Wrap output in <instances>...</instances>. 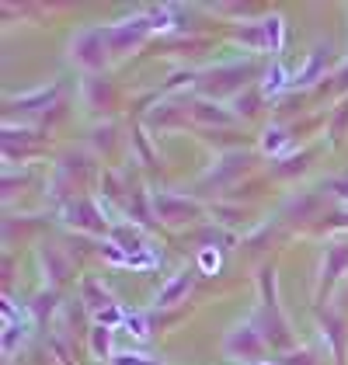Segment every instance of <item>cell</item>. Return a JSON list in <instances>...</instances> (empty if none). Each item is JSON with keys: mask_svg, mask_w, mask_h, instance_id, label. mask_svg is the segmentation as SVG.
Segmentation results:
<instances>
[{"mask_svg": "<svg viewBox=\"0 0 348 365\" xmlns=\"http://www.w3.org/2000/svg\"><path fill=\"white\" fill-rule=\"evenodd\" d=\"M192 285H195V268H181L178 275H174L160 292H157V299H153V307L157 309H168L174 307V303H181L188 292H192Z\"/></svg>", "mask_w": 348, "mask_h": 365, "instance_id": "cell-9", "label": "cell"}, {"mask_svg": "<svg viewBox=\"0 0 348 365\" xmlns=\"http://www.w3.org/2000/svg\"><path fill=\"white\" fill-rule=\"evenodd\" d=\"M244 77H251V63H230V66H216V70L203 73L199 84L209 94H227V91H237L244 84Z\"/></svg>", "mask_w": 348, "mask_h": 365, "instance_id": "cell-6", "label": "cell"}, {"mask_svg": "<svg viewBox=\"0 0 348 365\" xmlns=\"http://www.w3.org/2000/svg\"><path fill=\"white\" fill-rule=\"evenodd\" d=\"M126 331L133 337H146L150 334V320H146L143 313H126V324H122Z\"/></svg>", "mask_w": 348, "mask_h": 365, "instance_id": "cell-22", "label": "cell"}, {"mask_svg": "<svg viewBox=\"0 0 348 365\" xmlns=\"http://www.w3.org/2000/svg\"><path fill=\"white\" fill-rule=\"evenodd\" d=\"M279 365H320L317 355L314 351H307V348H300V351H292V355H282V359H275Z\"/></svg>", "mask_w": 348, "mask_h": 365, "instance_id": "cell-24", "label": "cell"}, {"mask_svg": "<svg viewBox=\"0 0 348 365\" xmlns=\"http://www.w3.org/2000/svg\"><path fill=\"white\" fill-rule=\"evenodd\" d=\"M108 53H112V46H108V29H84L70 38V59H73L81 70H87V73L105 70Z\"/></svg>", "mask_w": 348, "mask_h": 365, "instance_id": "cell-1", "label": "cell"}, {"mask_svg": "<svg viewBox=\"0 0 348 365\" xmlns=\"http://www.w3.org/2000/svg\"><path fill=\"white\" fill-rule=\"evenodd\" d=\"M261 146H265V153H279V150H286V146H290L286 129H282V125H268L265 136H261Z\"/></svg>", "mask_w": 348, "mask_h": 365, "instance_id": "cell-20", "label": "cell"}, {"mask_svg": "<svg viewBox=\"0 0 348 365\" xmlns=\"http://www.w3.org/2000/svg\"><path fill=\"white\" fill-rule=\"evenodd\" d=\"M348 272V244H327L324 251V268H320V296Z\"/></svg>", "mask_w": 348, "mask_h": 365, "instance_id": "cell-8", "label": "cell"}, {"mask_svg": "<svg viewBox=\"0 0 348 365\" xmlns=\"http://www.w3.org/2000/svg\"><path fill=\"white\" fill-rule=\"evenodd\" d=\"M112 365H160V362H153V359H146V355H129V351H118V355H112Z\"/></svg>", "mask_w": 348, "mask_h": 365, "instance_id": "cell-26", "label": "cell"}, {"mask_svg": "<svg viewBox=\"0 0 348 365\" xmlns=\"http://www.w3.org/2000/svg\"><path fill=\"white\" fill-rule=\"evenodd\" d=\"M66 223L70 226H81V230H87V233H105V220L98 216V209L87 202V198H73L70 205H66Z\"/></svg>", "mask_w": 348, "mask_h": 365, "instance_id": "cell-10", "label": "cell"}, {"mask_svg": "<svg viewBox=\"0 0 348 365\" xmlns=\"http://www.w3.org/2000/svg\"><path fill=\"white\" fill-rule=\"evenodd\" d=\"M258 365H279V362H258Z\"/></svg>", "mask_w": 348, "mask_h": 365, "instance_id": "cell-30", "label": "cell"}, {"mask_svg": "<svg viewBox=\"0 0 348 365\" xmlns=\"http://www.w3.org/2000/svg\"><path fill=\"white\" fill-rule=\"evenodd\" d=\"M327 63H331V46L327 42H317L314 49H310V59H307V66L292 77V87L300 84H314V81H320V73L327 70Z\"/></svg>", "mask_w": 348, "mask_h": 365, "instance_id": "cell-11", "label": "cell"}, {"mask_svg": "<svg viewBox=\"0 0 348 365\" xmlns=\"http://www.w3.org/2000/svg\"><path fill=\"white\" fill-rule=\"evenodd\" d=\"M258 101H261V94H258V91H251V94H247V101H244V98H237V115H244V118H251V115L258 112V108H255Z\"/></svg>", "mask_w": 348, "mask_h": 365, "instance_id": "cell-27", "label": "cell"}, {"mask_svg": "<svg viewBox=\"0 0 348 365\" xmlns=\"http://www.w3.org/2000/svg\"><path fill=\"white\" fill-rule=\"evenodd\" d=\"M327 188H331L334 195L348 198V178H334V181H327Z\"/></svg>", "mask_w": 348, "mask_h": 365, "instance_id": "cell-29", "label": "cell"}, {"mask_svg": "<svg viewBox=\"0 0 348 365\" xmlns=\"http://www.w3.org/2000/svg\"><path fill=\"white\" fill-rule=\"evenodd\" d=\"M112 244H116V247H122L129 257H136V254L146 251L143 237H140L133 226H112Z\"/></svg>", "mask_w": 348, "mask_h": 365, "instance_id": "cell-15", "label": "cell"}, {"mask_svg": "<svg viewBox=\"0 0 348 365\" xmlns=\"http://www.w3.org/2000/svg\"><path fill=\"white\" fill-rule=\"evenodd\" d=\"M255 327L261 331L265 344L275 348V351L292 344V331H290V324H286V317H282V309L279 307H265V303H261L258 317H255Z\"/></svg>", "mask_w": 348, "mask_h": 365, "instance_id": "cell-4", "label": "cell"}, {"mask_svg": "<svg viewBox=\"0 0 348 365\" xmlns=\"http://www.w3.org/2000/svg\"><path fill=\"white\" fill-rule=\"evenodd\" d=\"M11 108H18L21 115H35V112H46L56 105V87H42V91H31V94H21V98H11L7 101Z\"/></svg>", "mask_w": 348, "mask_h": 365, "instance_id": "cell-12", "label": "cell"}, {"mask_svg": "<svg viewBox=\"0 0 348 365\" xmlns=\"http://www.w3.org/2000/svg\"><path fill=\"white\" fill-rule=\"evenodd\" d=\"M317 324H320V334L331 341V348H334V359L338 365L345 362V348H348V331H345V320L334 313V309H320L317 313Z\"/></svg>", "mask_w": 348, "mask_h": 365, "instance_id": "cell-7", "label": "cell"}, {"mask_svg": "<svg viewBox=\"0 0 348 365\" xmlns=\"http://www.w3.org/2000/svg\"><path fill=\"white\" fill-rule=\"evenodd\" d=\"M146 35H150V21H146V14H136L133 21H122V25H108V46H112V53H129V49H136V46H143Z\"/></svg>", "mask_w": 348, "mask_h": 365, "instance_id": "cell-5", "label": "cell"}, {"mask_svg": "<svg viewBox=\"0 0 348 365\" xmlns=\"http://www.w3.org/2000/svg\"><path fill=\"white\" fill-rule=\"evenodd\" d=\"M42 264H46V282H53V285H59L63 279H70V261L63 257V251L59 247H42Z\"/></svg>", "mask_w": 348, "mask_h": 365, "instance_id": "cell-14", "label": "cell"}, {"mask_svg": "<svg viewBox=\"0 0 348 365\" xmlns=\"http://www.w3.org/2000/svg\"><path fill=\"white\" fill-rule=\"evenodd\" d=\"M112 125H105V129H94V146H112Z\"/></svg>", "mask_w": 348, "mask_h": 365, "instance_id": "cell-28", "label": "cell"}, {"mask_svg": "<svg viewBox=\"0 0 348 365\" xmlns=\"http://www.w3.org/2000/svg\"><path fill=\"white\" fill-rule=\"evenodd\" d=\"M94 317H98V324H101V327L126 324V313H122V307H108V309H101V313H94Z\"/></svg>", "mask_w": 348, "mask_h": 365, "instance_id": "cell-25", "label": "cell"}, {"mask_svg": "<svg viewBox=\"0 0 348 365\" xmlns=\"http://www.w3.org/2000/svg\"><path fill=\"white\" fill-rule=\"evenodd\" d=\"M192 118H195V122H216V125H230L237 115L227 112V108H220L216 101H199V105L192 108Z\"/></svg>", "mask_w": 348, "mask_h": 365, "instance_id": "cell-16", "label": "cell"}, {"mask_svg": "<svg viewBox=\"0 0 348 365\" xmlns=\"http://www.w3.org/2000/svg\"><path fill=\"white\" fill-rule=\"evenodd\" d=\"M56 307H59L56 289H42V292L29 303V313H31V320H35V327H46V324H49V317L56 313Z\"/></svg>", "mask_w": 348, "mask_h": 365, "instance_id": "cell-13", "label": "cell"}, {"mask_svg": "<svg viewBox=\"0 0 348 365\" xmlns=\"http://www.w3.org/2000/svg\"><path fill=\"white\" fill-rule=\"evenodd\" d=\"M153 212L160 216V223L168 226H188L195 220H203V205L192 198L171 195V192H157L153 195Z\"/></svg>", "mask_w": 348, "mask_h": 365, "instance_id": "cell-3", "label": "cell"}, {"mask_svg": "<svg viewBox=\"0 0 348 365\" xmlns=\"http://www.w3.org/2000/svg\"><path fill=\"white\" fill-rule=\"evenodd\" d=\"M240 42H247L251 49H265V31H261V25H251V29H237L233 31Z\"/></svg>", "mask_w": 348, "mask_h": 365, "instance_id": "cell-23", "label": "cell"}, {"mask_svg": "<svg viewBox=\"0 0 348 365\" xmlns=\"http://www.w3.org/2000/svg\"><path fill=\"white\" fill-rule=\"evenodd\" d=\"M286 87H292V81L286 77V70L275 63V66H268V73H265V84H261V94L265 98H279Z\"/></svg>", "mask_w": 348, "mask_h": 365, "instance_id": "cell-18", "label": "cell"}, {"mask_svg": "<svg viewBox=\"0 0 348 365\" xmlns=\"http://www.w3.org/2000/svg\"><path fill=\"white\" fill-rule=\"evenodd\" d=\"M223 351H227L230 359H237V362L258 365V362H265L268 344H265L261 331L255 327V320H247V324H237L233 331H227V337H223Z\"/></svg>", "mask_w": 348, "mask_h": 365, "instance_id": "cell-2", "label": "cell"}, {"mask_svg": "<svg viewBox=\"0 0 348 365\" xmlns=\"http://www.w3.org/2000/svg\"><path fill=\"white\" fill-rule=\"evenodd\" d=\"M81 292H84V303H87V309H94V313H101V309H108V307H118L116 299L98 285L94 279H84V285H81Z\"/></svg>", "mask_w": 348, "mask_h": 365, "instance_id": "cell-17", "label": "cell"}, {"mask_svg": "<svg viewBox=\"0 0 348 365\" xmlns=\"http://www.w3.org/2000/svg\"><path fill=\"white\" fill-rule=\"evenodd\" d=\"M91 348H94L98 359H108V355H112V331L98 324V327L91 331Z\"/></svg>", "mask_w": 348, "mask_h": 365, "instance_id": "cell-21", "label": "cell"}, {"mask_svg": "<svg viewBox=\"0 0 348 365\" xmlns=\"http://www.w3.org/2000/svg\"><path fill=\"white\" fill-rule=\"evenodd\" d=\"M261 31H265V49L279 53V49H282V18H279V14H268V18L261 21Z\"/></svg>", "mask_w": 348, "mask_h": 365, "instance_id": "cell-19", "label": "cell"}]
</instances>
